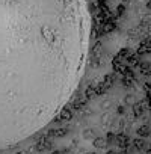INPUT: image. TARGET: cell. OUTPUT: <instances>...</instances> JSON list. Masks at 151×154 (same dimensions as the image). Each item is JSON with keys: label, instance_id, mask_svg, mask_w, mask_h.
<instances>
[{"label": "cell", "instance_id": "1", "mask_svg": "<svg viewBox=\"0 0 151 154\" xmlns=\"http://www.w3.org/2000/svg\"><path fill=\"white\" fill-rule=\"evenodd\" d=\"M89 42L86 0H0V149L29 139L66 106Z\"/></svg>", "mask_w": 151, "mask_h": 154}]
</instances>
